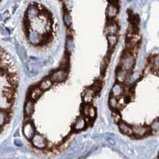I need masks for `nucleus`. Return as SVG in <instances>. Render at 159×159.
Masks as SVG:
<instances>
[{"label": "nucleus", "mask_w": 159, "mask_h": 159, "mask_svg": "<svg viewBox=\"0 0 159 159\" xmlns=\"http://www.w3.org/2000/svg\"><path fill=\"white\" fill-rule=\"evenodd\" d=\"M15 78L6 54L0 49V129L7 122L8 108L14 101Z\"/></svg>", "instance_id": "f257e3e1"}, {"label": "nucleus", "mask_w": 159, "mask_h": 159, "mask_svg": "<svg viewBox=\"0 0 159 159\" xmlns=\"http://www.w3.org/2000/svg\"><path fill=\"white\" fill-rule=\"evenodd\" d=\"M67 77V72L64 70H59L53 73L51 77V80L55 82H61Z\"/></svg>", "instance_id": "f03ea898"}, {"label": "nucleus", "mask_w": 159, "mask_h": 159, "mask_svg": "<svg viewBox=\"0 0 159 159\" xmlns=\"http://www.w3.org/2000/svg\"><path fill=\"white\" fill-rule=\"evenodd\" d=\"M32 142L37 148H44L46 146L45 139L42 135H34L32 138Z\"/></svg>", "instance_id": "7ed1b4c3"}, {"label": "nucleus", "mask_w": 159, "mask_h": 159, "mask_svg": "<svg viewBox=\"0 0 159 159\" xmlns=\"http://www.w3.org/2000/svg\"><path fill=\"white\" fill-rule=\"evenodd\" d=\"M23 132L27 139H32L33 137L34 136V129L31 123H26L24 126Z\"/></svg>", "instance_id": "20e7f679"}, {"label": "nucleus", "mask_w": 159, "mask_h": 159, "mask_svg": "<svg viewBox=\"0 0 159 159\" xmlns=\"http://www.w3.org/2000/svg\"><path fill=\"white\" fill-rule=\"evenodd\" d=\"M95 94V90L93 88H89V89H87L85 92V94H84V96H83V99H84V101L85 103H89L92 101V99H93V96H94Z\"/></svg>", "instance_id": "39448f33"}, {"label": "nucleus", "mask_w": 159, "mask_h": 159, "mask_svg": "<svg viewBox=\"0 0 159 159\" xmlns=\"http://www.w3.org/2000/svg\"><path fill=\"white\" fill-rule=\"evenodd\" d=\"M85 126H86V122L85 119L83 118H79L73 125V128L76 131H81L85 128Z\"/></svg>", "instance_id": "423d86ee"}, {"label": "nucleus", "mask_w": 159, "mask_h": 159, "mask_svg": "<svg viewBox=\"0 0 159 159\" xmlns=\"http://www.w3.org/2000/svg\"><path fill=\"white\" fill-rule=\"evenodd\" d=\"M133 57L131 55H127V57L123 59V68L126 70L130 69L132 67L133 65Z\"/></svg>", "instance_id": "0eeeda50"}, {"label": "nucleus", "mask_w": 159, "mask_h": 159, "mask_svg": "<svg viewBox=\"0 0 159 159\" xmlns=\"http://www.w3.org/2000/svg\"><path fill=\"white\" fill-rule=\"evenodd\" d=\"M107 13L108 17H115V16L117 15V13H118V8H117V7L115 5V4L111 3V4H109V6H108V7H107Z\"/></svg>", "instance_id": "6e6552de"}, {"label": "nucleus", "mask_w": 159, "mask_h": 159, "mask_svg": "<svg viewBox=\"0 0 159 159\" xmlns=\"http://www.w3.org/2000/svg\"><path fill=\"white\" fill-rule=\"evenodd\" d=\"M53 84V81L51 80V79L50 78H47V79H45L44 80H42V82L40 84V88L42 89V91H45V90L49 89L51 85Z\"/></svg>", "instance_id": "1a4fd4ad"}, {"label": "nucleus", "mask_w": 159, "mask_h": 159, "mask_svg": "<svg viewBox=\"0 0 159 159\" xmlns=\"http://www.w3.org/2000/svg\"><path fill=\"white\" fill-rule=\"evenodd\" d=\"M132 131L133 133L136 134V135H140V136H142L144 135L146 133H147V130L146 128L142 127H140V126H135V127L132 129Z\"/></svg>", "instance_id": "9d476101"}, {"label": "nucleus", "mask_w": 159, "mask_h": 159, "mask_svg": "<svg viewBox=\"0 0 159 159\" xmlns=\"http://www.w3.org/2000/svg\"><path fill=\"white\" fill-rule=\"evenodd\" d=\"M42 93V89H41L40 88H38V87L35 88H34V89L32 90L31 94H30L31 99L35 100V99H38V97L41 96Z\"/></svg>", "instance_id": "9b49d317"}, {"label": "nucleus", "mask_w": 159, "mask_h": 159, "mask_svg": "<svg viewBox=\"0 0 159 159\" xmlns=\"http://www.w3.org/2000/svg\"><path fill=\"white\" fill-rule=\"evenodd\" d=\"M33 111H34V104H33L32 100H29V101L26 103L25 107L26 115H28V116H30L33 113Z\"/></svg>", "instance_id": "f8f14e48"}, {"label": "nucleus", "mask_w": 159, "mask_h": 159, "mask_svg": "<svg viewBox=\"0 0 159 159\" xmlns=\"http://www.w3.org/2000/svg\"><path fill=\"white\" fill-rule=\"evenodd\" d=\"M119 128H120V130H121L124 134H133V131H132L131 128H130L127 124H125L123 123H121L119 124Z\"/></svg>", "instance_id": "ddd939ff"}, {"label": "nucleus", "mask_w": 159, "mask_h": 159, "mask_svg": "<svg viewBox=\"0 0 159 159\" xmlns=\"http://www.w3.org/2000/svg\"><path fill=\"white\" fill-rule=\"evenodd\" d=\"M117 26L115 24H111L106 28V32L108 35H115L117 32Z\"/></svg>", "instance_id": "4468645a"}, {"label": "nucleus", "mask_w": 159, "mask_h": 159, "mask_svg": "<svg viewBox=\"0 0 159 159\" xmlns=\"http://www.w3.org/2000/svg\"><path fill=\"white\" fill-rule=\"evenodd\" d=\"M123 92V88L121 87V85H115L113 88H112V93L115 96V97L119 96L121 95V93Z\"/></svg>", "instance_id": "2eb2a0df"}, {"label": "nucleus", "mask_w": 159, "mask_h": 159, "mask_svg": "<svg viewBox=\"0 0 159 159\" xmlns=\"http://www.w3.org/2000/svg\"><path fill=\"white\" fill-rule=\"evenodd\" d=\"M107 39H108V43H109L110 47H113L115 44L116 43V37L115 35H108Z\"/></svg>", "instance_id": "dca6fc26"}, {"label": "nucleus", "mask_w": 159, "mask_h": 159, "mask_svg": "<svg viewBox=\"0 0 159 159\" xmlns=\"http://www.w3.org/2000/svg\"><path fill=\"white\" fill-rule=\"evenodd\" d=\"M125 76H126V72L125 71H121V72H118L117 78H118L119 81H123L125 79Z\"/></svg>", "instance_id": "f3484780"}, {"label": "nucleus", "mask_w": 159, "mask_h": 159, "mask_svg": "<svg viewBox=\"0 0 159 159\" xmlns=\"http://www.w3.org/2000/svg\"><path fill=\"white\" fill-rule=\"evenodd\" d=\"M109 104H110V105H111L112 107H114V108L115 107H117V106H118V102H117V100L115 99L114 97L110 99Z\"/></svg>", "instance_id": "a211bd4d"}, {"label": "nucleus", "mask_w": 159, "mask_h": 159, "mask_svg": "<svg viewBox=\"0 0 159 159\" xmlns=\"http://www.w3.org/2000/svg\"><path fill=\"white\" fill-rule=\"evenodd\" d=\"M95 115H96V110H95L94 107H92V106H90L89 114H88V117H90V118H94Z\"/></svg>", "instance_id": "6ab92c4d"}, {"label": "nucleus", "mask_w": 159, "mask_h": 159, "mask_svg": "<svg viewBox=\"0 0 159 159\" xmlns=\"http://www.w3.org/2000/svg\"><path fill=\"white\" fill-rule=\"evenodd\" d=\"M89 109H90V105L87 104L85 105L84 107V110H83V112H84V115L85 116L88 117V114H89Z\"/></svg>", "instance_id": "aec40b11"}, {"label": "nucleus", "mask_w": 159, "mask_h": 159, "mask_svg": "<svg viewBox=\"0 0 159 159\" xmlns=\"http://www.w3.org/2000/svg\"><path fill=\"white\" fill-rule=\"evenodd\" d=\"M64 21L65 23L67 24V25H69L70 23H71V18H70V16L69 15H65L64 16Z\"/></svg>", "instance_id": "412c9836"}, {"label": "nucleus", "mask_w": 159, "mask_h": 159, "mask_svg": "<svg viewBox=\"0 0 159 159\" xmlns=\"http://www.w3.org/2000/svg\"><path fill=\"white\" fill-rule=\"evenodd\" d=\"M127 1H128V2H131L132 0H127Z\"/></svg>", "instance_id": "4be33fe9"}]
</instances>
